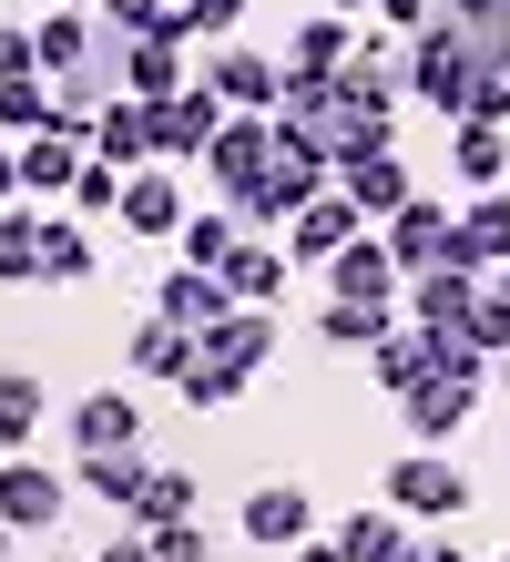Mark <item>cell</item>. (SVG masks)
I'll return each mask as SVG.
<instances>
[{
  "instance_id": "cell-58",
  "label": "cell",
  "mask_w": 510,
  "mask_h": 562,
  "mask_svg": "<svg viewBox=\"0 0 510 562\" xmlns=\"http://www.w3.org/2000/svg\"><path fill=\"white\" fill-rule=\"evenodd\" d=\"M500 562H510V552H500Z\"/></svg>"
},
{
  "instance_id": "cell-54",
  "label": "cell",
  "mask_w": 510,
  "mask_h": 562,
  "mask_svg": "<svg viewBox=\"0 0 510 562\" xmlns=\"http://www.w3.org/2000/svg\"><path fill=\"white\" fill-rule=\"evenodd\" d=\"M327 11H378V0H327Z\"/></svg>"
},
{
  "instance_id": "cell-2",
  "label": "cell",
  "mask_w": 510,
  "mask_h": 562,
  "mask_svg": "<svg viewBox=\"0 0 510 562\" xmlns=\"http://www.w3.org/2000/svg\"><path fill=\"white\" fill-rule=\"evenodd\" d=\"M276 144L337 164V82L327 72H286V92H276Z\"/></svg>"
},
{
  "instance_id": "cell-53",
  "label": "cell",
  "mask_w": 510,
  "mask_h": 562,
  "mask_svg": "<svg viewBox=\"0 0 510 562\" xmlns=\"http://www.w3.org/2000/svg\"><path fill=\"white\" fill-rule=\"evenodd\" d=\"M490 296H510V256H500V267H490Z\"/></svg>"
},
{
  "instance_id": "cell-32",
  "label": "cell",
  "mask_w": 510,
  "mask_h": 562,
  "mask_svg": "<svg viewBox=\"0 0 510 562\" xmlns=\"http://www.w3.org/2000/svg\"><path fill=\"white\" fill-rule=\"evenodd\" d=\"M31 42H42V72H92V21L72 11V0H61V11L31 31Z\"/></svg>"
},
{
  "instance_id": "cell-31",
  "label": "cell",
  "mask_w": 510,
  "mask_h": 562,
  "mask_svg": "<svg viewBox=\"0 0 510 562\" xmlns=\"http://www.w3.org/2000/svg\"><path fill=\"white\" fill-rule=\"evenodd\" d=\"M419 338H429V379H460V389L490 379V348L469 338V327H419Z\"/></svg>"
},
{
  "instance_id": "cell-6",
  "label": "cell",
  "mask_w": 510,
  "mask_h": 562,
  "mask_svg": "<svg viewBox=\"0 0 510 562\" xmlns=\"http://www.w3.org/2000/svg\"><path fill=\"white\" fill-rule=\"evenodd\" d=\"M61 502H72V481H61V471H42L31 450H0V521H11V532H52Z\"/></svg>"
},
{
  "instance_id": "cell-25",
  "label": "cell",
  "mask_w": 510,
  "mask_h": 562,
  "mask_svg": "<svg viewBox=\"0 0 510 562\" xmlns=\"http://www.w3.org/2000/svg\"><path fill=\"white\" fill-rule=\"evenodd\" d=\"M92 154L113 164H154V123H144V103H133V92H113V103H102V123H92Z\"/></svg>"
},
{
  "instance_id": "cell-49",
  "label": "cell",
  "mask_w": 510,
  "mask_h": 562,
  "mask_svg": "<svg viewBox=\"0 0 510 562\" xmlns=\"http://www.w3.org/2000/svg\"><path fill=\"white\" fill-rule=\"evenodd\" d=\"M0 205H21V154H11V134H0Z\"/></svg>"
},
{
  "instance_id": "cell-51",
  "label": "cell",
  "mask_w": 510,
  "mask_h": 562,
  "mask_svg": "<svg viewBox=\"0 0 510 562\" xmlns=\"http://www.w3.org/2000/svg\"><path fill=\"white\" fill-rule=\"evenodd\" d=\"M296 562H348V552H337V532H327V542L306 532V542H296Z\"/></svg>"
},
{
  "instance_id": "cell-44",
  "label": "cell",
  "mask_w": 510,
  "mask_h": 562,
  "mask_svg": "<svg viewBox=\"0 0 510 562\" xmlns=\"http://www.w3.org/2000/svg\"><path fill=\"white\" fill-rule=\"evenodd\" d=\"M154 542V562H215V542L194 532V521H163V532H144Z\"/></svg>"
},
{
  "instance_id": "cell-35",
  "label": "cell",
  "mask_w": 510,
  "mask_h": 562,
  "mask_svg": "<svg viewBox=\"0 0 510 562\" xmlns=\"http://www.w3.org/2000/svg\"><path fill=\"white\" fill-rule=\"evenodd\" d=\"M398 542H408V521H398L388 502H378V512H348V521H337V552H348V562H388Z\"/></svg>"
},
{
  "instance_id": "cell-30",
  "label": "cell",
  "mask_w": 510,
  "mask_h": 562,
  "mask_svg": "<svg viewBox=\"0 0 510 562\" xmlns=\"http://www.w3.org/2000/svg\"><path fill=\"white\" fill-rule=\"evenodd\" d=\"M184 358H194V327H174V317L133 327V369H144V379H184Z\"/></svg>"
},
{
  "instance_id": "cell-21",
  "label": "cell",
  "mask_w": 510,
  "mask_h": 562,
  "mask_svg": "<svg viewBox=\"0 0 510 562\" xmlns=\"http://www.w3.org/2000/svg\"><path fill=\"white\" fill-rule=\"evenodd\" d=\"M154 481V460L144 450H82L72 460V491H92V502H113V512H133V491Z\"/></svg>"
},
{
  "instance_id": "cell-17",
  "label": "cell",
  "mask_w": 510,
  "mask_h": 562,
  "mask_svg": "<svg viewBox=\"0 0 510 562\" xmlns=\"http://www.w3.org/2000/svg\"><path fill=\"white\" fill-rule=\"evenodd\" d=\"M469 409H480V389H460V379H419V389L398 400V419H408V440H419V450H439Z\"/></svg>"
},
{
  "instance_id": "cell-56",
  "label": "cell",
  "mask_w": 510,
  "mask_h": 562,
  "mask_svg": "<svg viewBox=\"0 0 510 562\" xmlns=\"http://www.w3.org/2000/svg\"><path fill=\"white\" fill-rule=\"evenodd\" d=\"M500 379H510V348H500Z\"/></svg>"
},
{
  "instance_id": "cell-15",
  "label": "cell",
  "mask_w": 510,
  "mask_h": 562,
  "mask_svg": "<svg viewBox=\"0 0 510 562\" xmlns=\"http://www.w3.org/2000/svg\"><path fill=\"white\" fill-rule=\"evenodd\" d=\"M469 307H480V277L469 267H419L408 277V327H469Z\"/></svg>"
},
{
  "instance_id": "cell-38",
  "label": "cell",
  "mask_w": 510,
  "mask_h": 562,
  "mask_svg": "<svg viewBox=\"0 0 510 562\" xmlns=\"http://www.w3.org/2000/svg\"><path fill=\"white\" fill-rule=\"evenodd\" d=\"M133 521H144V532H163V521H194V471H154L144 491H133Z\"/></svg>"
},
{
  "instance_id": "cell-26",
  "label": "cell",
  "mask_w": 510,
  "mask_h": 562,
  "mask_svg": "<svg viewBox=\"0 0 510 562\" xmlns=\"http://www.w3.org/2000/svg\"><path fill=\"white\" fill-rule=\"evenodd\" d=\"M450 164H460V184H510V134L500 123H450Z\"/></svg>"
},
{
  "instance_id": "cell-50",
  "label": "cell",
  "mask_w": 510,
  "mask_h": 562,
  "mask_svg": "<svg viewBox=\"0 0 510 562\" xmlns=\"http://www.w3.org/2000/svg\"><path fill=\"white\" fill-rule=\"evenodd\" d=\"M92 562H154V542H144V532H133V542H102Z\"/></svg>"
},
{
  "instance_id": "cell-48",
  "label": "cell",
  "mask_w": 510,
  "mask_h": 562,
  "mask_svg": "<svg viewBox=\"0 0 510 562\" xmlns=\"http://www.w3.org/2000/svg\"><path fill=\"white\" fill-rule=\"evenodd\" d=\"M378 21H388V31H429L439 11H429V0H378Z\"/></svg>"
},
{
  "instance_id": "cell-3",
  "label": "cell",
  "mask_w": 510,
  "mask_h": 562,
  "mask_svg": "<svg viewBox=\"0 0 510 562\" xmlns=\"http://www.w3.org/2000/svg\"><path fill=\"white\" fill-rule=\"evenodd\" d=\"M144 123H154V164H204V144L225 134V103L204 82H184L174 103H144Z\"/></svg>"
},
{
  "instance_id": "cell-16",
  "label": "cell",
  "mask_w": 510,
  "mask_h": 562,
  "mask_svg": "<svg viewBox=\"0 0 510 562\" xmlns=\"http://www.w3.org/2000/svg\"><path fill=\"white\" fill-rule=\"evenodd\" d=\"M225 307H235L225 277H215V267H184V256H174V267H163V286H154V317H174V327H215Z\"/></svg>"
},
{
  "instance_id": "cell-37",
  "label": "cell",
  "mask_w": 510,
  "mask_h": 562,
  "mask_svg": "<svg viewBox=\"0 0 510 562\" xmlns=\"http://www.w3.org/2000/svg\"><path fill=\"white\" fill-rule=\"evenodd\" d=\"M246 246V225H235V205H215V215H184V267H215L225 277V256Z\"/></svg>"
},
{
  "instance_id": "cell-18",
  "label": "cell",
  "mask_w": 510,
  "mask_h": 562,
  "mask_svg": "<svg viewBox=\"0 0 510 562\" xmlns=\"http://www.w3.org/2000/svg\"><path fill=\"white\" fill-rule=\"evenodd\" d=\"M337 184H348L358 215H398L408 194H419V184H408V164H398V144L388 154H348V164H337Z\"/></svg>"
},
{
  "instance_id": "cell-4",
  "label": "cell",
  "mask_w": 510,
  "mask_h": 562,
  "mask_svg": "<svg viewBox=\"0 0 510 562\" xmlns=\"http://www.w3.org/2000/svg\"><path fill=\"white\" fill-rule=\"evenodd\" d=\"M265 164H276V113H225V134L204 144V175H215V194L235 205V194H246Z\"/></svg>"
},
{
  "instance_id": "cell-41",
  "label": "cell",
  "mask_w": 510,
  "mask_h": 562,
  "mask_svg": "<svg viewBox=\"0 0 510 562\" xmlns=\"http://www.w3.org/2000/svg\"><path fill=\"white\" fill-rule=\"evenodd\" d=\"M184 11V42H235L246 31V0H174Z\"/></svg>"
},
{
  "instance_id": "cell-10",
  "label": "cell",
  "mask_w": 510,
  "mask_h": 562,
  "mask_svg": "<svg viewBox=\"0 0 510 562\" xmlns=\"http://www.w3.org/2000/svg\"><path fill=\"white\" fill-rule=\"evenodd\" d=\"M133 236H184V164H144L123 175V205H113Z\"/></svg>"
},
{
  "instance_id": "cell-36",
  "label": "cell",
  "mask_w": 510,
  "mask_h": 562,
  "mask_svg": "<svg viewBox=\"0 0 510 562\" xmlns=\"http://www.w3.org/2000/svg\"><path fill=\"white\" fill-rule=\"evenodd\" d=\"M31 429H42V379L0 369V450H31Z\"/></svg>"
},
{
  "instance_id": "cell-27",
  "label": "cell",
  "mask_w": 510,
  "mask_h": 562,
  "mask_svg": "<svg viewBox=\"0 0 510 562\" xmlns=\"http://www.w3.org/2000/svg\"><path fill=\"white\" fill-rule=\"evenodd\" d=\"M72 175H82V134H31L21 144V184L31 194H72Z\"/></svg>"
},
{
  "instance_id": "cell-23",
  "label": "cell",
  "mask_w": 510,
  "mask_h": 562,
  "mask_svg": "<svg viewBox=\"0 0 510 562\" xmlns=\"http://www.w3.org/2000/svg\"><path fill=\"white\" fill-rule=\"evenodd\" d=\"M500 256H510V184H490L480 205L460 215V267H469V277H490Z\"/></svg>"
},
{
  "instance_id": "cell-46",
  "label": "cell",
  "mask_w": 510,
  "mask_h": 562,
  "mask_svg": "<svg viewBox=\"0 0 510 562\" xmlns=\"http://www.w3.org/2000/svg\"><path fill=\"white\" fill-rule=\"evenodd\" d=\"M21 72H42V42L21 21H0V82H21Z\"/></svg>"
},
{
  "instance_id": "cell-8",
  "label": "cell",
  "mask_w": 510,
  "mask_h": 562,
  "mask_svg": "<svg viewBox=\"0 0 510 562\" xmlns=\"http://www.w3.org/2000/svg\"><path fill=\"white\" fill-rule=\"evenodd\" d=\"M194 348L215 358V369H235V379L276 369V307H225L215 327H194Z\"/></svg>"
},
{
  "instance_id": "cell-40",
  "label": "cell",
  "mask_w": 510,
  "mask_h": 562,
  "mask_svg": "<svg viewBox=\"0 0 510 562\" xmlns=\"http://www.w3.org/2000/svg\"><path fill=\"white\" fill-rule=\"evenodd\" d=\"M174 389H184V409H235V389H246V379H235V369H215V358H204V348H194Z\"/></svg>"
},
{
  "instance_id": "cell-12",
  "label": "cell",
  "mask_w": 510,
  "mask_h": 562,
  "mask_svg": "<svg viewBox=\"0 0 510 562\" xmlns=\"http://www.w3.org/2000/svg\"><path fill=\"white\" fill-rule=\"evenodd\" d=\"M327 286H337V296H367V307H388V296H398L408 277H398L388 236H367V225H358V236H348V246L327 256Z\"/></svg>"
},
{
  "instance_id": "cell-9",
  "label": "cell",
  "mask_w": 510,
  "mask_h": 562,
  "mask_svg": "<svg viewBox=\"0 0 510 562\" xmlns=\"http://www.w3.org/2000/svg\"><path fill=\"white\" fill-rule=\"evenodd\" d=\"M204 92H215L225 113H276V92H286V61H265L246 42H225L215 61H204Z\"/></svg>"
},
{
  "instance_id": "cell-52",
  "label": "cell",
  "mask_w": 510,
  "mask_h": 562,
  "mask_svg": "<svg viewBox=\"0 0 510 562\" xmlns=\"http://www.w3.org/2000/svg\"><path fill=\"white\" fill-rule=\"evenodd\" d=\"M429 562H469V552H460V542H429Z\"/></svg>"
},
{
  "instance_id": "cell-57",
  "label": "cell",
  "mask_w": 510,
  "mask_h": 562,
  "mask_svg": "<svg viewBox=\"0 0 510 562\" xmlns=\"http://www.w3.org/2000/svg\"><path fill=\"white\" fill-rule=\"evenodd\" d=\"M72 11H92V0H72Z\"/></svg>"
},
{
  "instance_id": "cell-39",
  "label": "cell",
  "mask_w": 510,
  "mask_h": 562,
  "mask_svg": "<svg viewBox=\"0 0 510 562\" xmlns=\"http://www.w3.org/2000/svg\"><path fill=\"white\" fill-rule=\"evenodd\" d=\"M0 134H52V82L42 72H21V82H0Z\"/></svg>"
},
{
  "instance_id": "cell-28",
  "label": "cell",
  "mask_w": 510,
  "mask_h": 562,
  "mask_svg": "<svg viewBox=\"0 0 510 562\" xmlns=\"http://www.w3.org/2000/svg\"><path fill=\"white\" fill-rule=\"evenodd\" d=\"M42 277L52 286H92L102 277V246L82 236V225H42Z\"/></svg>"
},
{
  "instance_id": "cell-45",
  "label": "cell",
  "mask_w": 510,
  "mask_h": 562,
  "mask_svg": "<svg viewBox=\"0 0 510 562\" xmlns=\"http://www.w3.org/2000/svg\"><path fill=\"white\" fill-rule=\"evenodd\" d=\"M469 338H480L490 358L510 348V296H490V286H480V307H469Z\"/></svg>"
},
{
  "instance_id": "cell-33",
  "label": "cell",
  "mask_w": 510,
  "mask_h": 562,
  "mask_svg": "<svg viewBox=\"0 0 510 562\" xmlns=\"http://www.w3.org/2000/svg\"><path fill=\"white\" fill-rule=\"evenodd\" d=\"M317 327H327V348L348 358V348H378L398 317H388V307H367V296H327V317H317Z\"/></svg>"
},
{
  "instance_id": "cell-43",
  "label": "cell",
  "mask_w": 510,
  "mask_h": 562,
  "mask_svg": "<svg viewBox=\"0 0 510 562\" xmlns=\"http://www.w3.org/2000/svg\"><path fill=\"white\" fill-rule=\"evenodd\" d=\"M460 123H500V134H510V72H480V82H469V113Z\"/></svg>"
},
{
  "instance_id": "cell-34",
  "label": "cell",
  "mask_w": 510,
  "mask_h": 562,
  "mask_svg": "<svg viewBox=\"0 0 510 562\" xmlns=\"http://www.w3.org/2000/svg\"><path fill=\"white\" fill-rule=\"evenodd\" d=\"M367 358H378V389H388V400H408V389L429 379V338H419V327H388Z\"/></svg>"
},
{
  "instance_id": "cell-14",
  "label": "cell",
  "mask_w": 510,
  "mask_h": 562,
  "mask_svg": "<svg viewBox=\"0 0 510 562\" xmlns=\"http://www.w3.org/2000/svg\"><path fill=\"white\" fill-rule=\"evenodd\" d=\"M306 532H317V512H306V491H296V481L246 491V542H256V552H296Z\"/></svg>"
},
{
  "instance_id": "cell-24",
  "label": "cell",
  "mask_w": 510,
  "mask_h": 562,
  "mask_svg": "<svg viewBox=\"0 0 510 562\" xmlns=\"http://www.w3.org/2000/svg\"><path fill=\"white\" fill-rule=\"evenodd\" d=\"M358 42H348V11H317V21H296V42H286V72H348Z\"/></svg>"
},
{
  "instance_id": "cell-20",
  "label": "cell",
  "mask_w": 510,
  "mask_h": 562,
  "mask_svg": "<svg viewBox=\"0 0 510 562\" xmlns=\"http://www.w3.org/2000/svg\"><path fill=\"white\" fill-rule=\"evenodd\" d=\"M225 296H235V307H276V296H286V246L246 236V246L225 256Z\"/></svg>"
},
{
  "instance_id": "cell-22",
  "label": "cell",
  "mask_w": 510,
  "mask_h": 562,
  "mask_svg": "<svg viewBox=\"0 0 510 562\" xmlns=\"http://www.w3.org/2000/svg\"><path fill=\"white\" fill-rule=\"evenodd\" d=\"M133 440H144V409H133L123 389H92L72 409V450H133Z\"/></svg>"
},
{
  "instance_id": "cell-19",
  "label": "cell",
  "mask_w": 510,
  "mask_h": 562,
  "mask_svg": "<svg viewBox=\"0 0 510 562\" xmlns=\"http://www.w3.org/2000/svg\"><path fill=\"white\" fill-rule=\"evenodd\" d=\"M439 21L469 42L480 72H510V0H439Z\"/></svg>"
},
{
  "instance_id": "cell-29",
  "label": "cell",
  "mask_w": 510,
  "mask_h": 562,
  "mask_svg": "<svg viewBox=\"0 0 510 562\" xmlns=\"http://www.w3.org/2000/svg\"><path fill=\"white\" fill-rule=\"evenodd\" d=\"M31 277H42V215L0 205V286H31Z\"/></svg>"
},
{
  "instance_id": "cell-13",
  "label": "cell",
  "mask_w": 510,
  "mask_h": 562,
  "mask_svg": "<svg viewBox=\"0 0 510 562\" xmlns=\"http://www.w3.org/2000/svg\"><path fill=\"white\" fill-rule=\"evenodd\" d=\"M358 225H367V215L348 205V184H327V194H317V205H306V215L286 225V267H327V256H337V246H348V236H358Z\"/></svg>"
},
{
  "instance_id": "cell-55",
  "label": "cell",
  "mask_w": 510,
  "mask_h": 562,
  "mask_svg": "<svg viewBox=\"0 0 510 562\" xmlns=\"http://www.w3.org/2000/svg\"><path fill=\"white\" fill-rule=\"evenodd\" d=\"M0 562H11V521H0Z\"/></svg>"
},
{
  "instance_id": "cell-1",
  "label": "cell",
  "mask_w": 510,
  "mask_h": 562,
  "mask_svg": "<svg viewBox=\"0 0 510 562\" xmlns=\"http://www.w3.org/2000/svg\"><path fill=\"white\" fill-rule=\"evenodd\" d=\"M469 82H480V61H469V42L450 21H429V31H408V72H398V92L408 103H429V113H469Z\"/></svg>"
},
{
  "instance_id": "cell-5",
  "label": "cell",
  "mask_w": 510,
  "mask_h": 562,
  "mask_svg": "<svg viewBox=\"0 0 510 562\" xmlns=\"http://www.w3.org/2000/svg\"><path fill=\"white\" fill-rule=\"evenodd\" d=\"M378 491H388V512H398V521H450V512L469 502V481H460L439 450H408V460H398V471H388Z\"/></svg>"
},
{
  "instance_id": "cell-7",
  "label": "cell",
  "mask_w": 510,
  "mask_h": 562,
  "mask_svg": "<svg viewBox=\"0 0 510 562\" xmlns=\"http://www.w3.org/2000/svg\"><path fill=\"white\" fill-rule=\"evenodd\" d=\"M388 256H398V277H419V267H460V215H450V205H429V194H408V205L388 215Z\"/></svg>"
},
{
  "instance_id": "cell-47",
  "label": "cell",
  "mask_w": 510,
  "mask_h": 562,
  "mask_svg": "<svg viewBox=\"0 0 510 562\" xmlns=\"http://www.w3.org/2000/svg\"><path fill=\"white\" fill-rule=\"evenodd\" d=\"M163 11H174V0H102V21H113V31H154Z\"/></svg>"
},
{
  "instance_id": "cell-42",
  "label": "cell",
  "mask_w": 510,
  "mask_h": 562,
  "mask_svg": "<svg viewBox=\"0 0 510 562\" xmlns=\"http://www.w3.org/2000/svg\"><path fill=\"white\" fill-rule=\"evenodd\" d=\"M72 205H82V215H113V205H123V175H113L102 154H82V175H72Z\"/></svg>"
},
{
  "instance_id": "cell-11",
  "label": "cell",
  "mask_w": 510,
  "mask_h": 562,
  "mask_svg": "<svg viewBox=\"0 0 510 562\" xmlns=\"http://www.w3.org/2000/svg\"><path fill=\"white\" fill-rule=\"evenodd\" d=\"M388 144H398V92H367V82L337 72V164L348 154H388Z\"/></svg>"
}]
</instances>
